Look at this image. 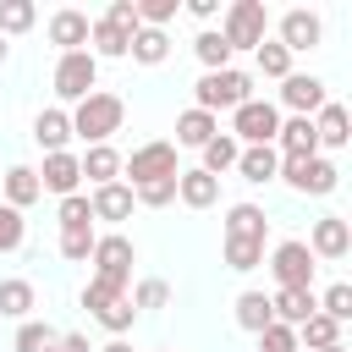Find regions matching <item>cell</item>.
Wrapping results in <instances>:
<instances>
[{
    "label": "cell",
    "instance_id": "8",
    "mask_svg": "<svg viewBox=\"0 0 352 352\" xmlns=\"http://www.w3.org/2000/svg\"><path fill=\"white\" fill-rule=\"evenodd\" d=\"M275 132H280V110H275L270 99H248V104L231 110V138H236L242 148L275 143Z\"/></svg>",
    "mask_w": 352,
    "mask_h": 352
},
{
    "label": "cell",
    "instance_id": "47",
    "mask_svg": "<svg viewBox=\"0 0 352 352\" xmlns=\"http://www.w3.org/2000/svg\"><path fill=\"white\" fill-rule=\"evenodd\" d=\"M94 352H132V341H116V336H110V341H104V346H94Z\"/></svg>",
    "mask_w": 352,
    "mask_h": 352
},
{
    "label": "cell",
    "instance_id": "48",
    "mask_svg": "<svg viewBox=\"0 0 352 352\" xmlns=\"http://www.w3.org/2000/svg\"><path fill=\"white\" fill-rule=\"evenodd\" d=\"M6 50H11V44H6V38H0V60H6Z\"/></svg>",
    "mask_w": 352,
    "mask_h": 352
},
{
    "label": "cell",
    "instance_id": "1",
    "mask_svg": "<svg viewBox=\"0 0 352 352\" xmlns=\"http://www.w3.org/2000/svg\"><path fill=\"white\" fill-rule=\"evenodd\" d=\"M264 236H270V220H264L258 204H231L226 209V242H220V253H226L231 270H258L264 264Z\"/></svg>",
    "mask_w": 352,
    "mask_h": 352
},
{
    "label": "cell",
    "instance_id": "36",
    "mask_svg": "<svg viewBox=\"0 0 352 352\" xmlns=\"http://www.w3.org/2000/svg\"><path fill=\"white\" fill-rule=\"evenodd\" d=\"M94 226H72V231H60V258H72V264H82L88 253H94Z\"/></svg>",
    "mask_w": 352,
    "mask_h": 352
},
{
    "label": "cell",
    "instance_id": "13",
    "mask_svg": "<svg viewBox=\"0 0 352 352\" xmlns=\"http://www.w3.org/2000/svg\"><path fill=\"white\" fill-rule=\"evenodd\" d=\"M314 138H319V148H346L352 143V116H346V104H336V99H324L314 116Z\"/></svg>",
    "mask_w": 352,
    "mask_h": 352
},
{
    "label": "cell",
    "instance_id": "18",
    "mask_svg": "<svg viewBox=\"0 0 352 352\" xmlns=\"http://www.w3.org/2000/svg\"><path fill=\"white\" fill-rule=\"evenodd\" d=\"M88 28H94V22H88L82 11H72V6H66V11H55V16H50V44H55L60 55L88 50Z\"/></svg>",
    "mask_w": 352,
    "mask_h": 352
},
{
    "label": "cell",
    "instance_id": "23",
    "mask_svg": "<svg viewBox=\"0 0 352 352\" xmlns=\"http://www.w3.org/2000/svg\"><path fill=\"white\" fill-rule=\"evenodd\" d=\"M77 165H82V176H88L94 187H104V182H121V154H116L110 143H94L88 154H77Z\"/></svg>",
    "mask_w": 352,
    "mask_h": 352
},
{
    "label": "cell",
    "instance_id": "16",
    "mask_svg": "<svg viewBox=\"0 0 352 352\" xmlns=\"http://www.w3.org/2000/svg\"><path fill=\"white\" fill-rule=\"evenodd\" d=\"M77 182H82V165H77V154H72V148L44 154V170H38V187H44V192L72 198V192H77Z\"/></svg>",
    "mask_w": 352,
    "mask_h": 352
},
{
    "label": "cell",
    "instance_id": "7",
    "mask_svg": "<svg viewBox=\"0 0 352 352\" xmlns=\"http://www.w3.org/2000/svg\"><path fill=\"white\" fill-rule=\"evenodd\" d=\"M280 182H286L292 192L324 198V192H336V187H341V170H336V160L308 154V160H280Z\"/></svg>",
    "mask_w": 352,
    "mask_h": 352
},
{
    "label": "cell",
    "instance_id": "11",
    "mask_svg": "<svg viewBox=\"0 0 352 352\" xmlns=\"http://www.w3.org/2000/svg\"><path fill=\"white\" fill-rule=\"evenodd\" d=\"M182 165H176V143H143V148H132V160H121V176H132L126 187H143V182H165V176H176Z\"/></svg>",
    "mask_w": 352,
    "mask_h": 352
},
{
    "label": "cell",
    "instance_id": "22",
    "mask_svg": "<svg viewBox=\"0 0 352 352\" xmlns=\"http://www.w3.org/2000/svg\"><path fill=\"white\" fill-rule=\"evenodd\" d=\"M214 132H220V116H209V110H182L176 116V143L182 148H204Z\"/></svg>",
    "mask_w": 352,
    "mask_h": 352
},
{
    "label": "cell",
    "instance_id": "39",
    "mask_svg": "<svg viewBox=\"0 0 352 352\" xmlns=\"http://www.w3.org/2000/svg\"><path fill=\"white\" fill-rule=\"evenodd\" d=\"M319 314H330L336 324H346V319H352V286H346V280H336V286L319 297Z\"/></svg>",
    "mask_w": 352,
    "mask_h": 352
},
{
    "label": "cell",
    "instance_id": "6",
    "mask_svg": "<svg viewBox=\"0 0 352 352\" xmlns=\"http://www.w3.org/2000/svg\"><path fill=\"white\" fill-rule=\"evenodd\" d=\"M82 308H88V314H94L116 341H121V336L132 330V319H138L132 297H126V292H116V286H104V280H88V286H82Z\"/></svg>",
    "mask_w": 352,
    "mask_h": 352
},
{
    "label": "cell",
    "instance_id": "34",
    "mask_svg": "<svg viewBox=\"0 0 352 352\" xmlns=\"http://www.w3.org/2000/svg\"><path fill=\"white\" fill-rule=\"evenodd\" d=\"M253 60H258V72H264V77H275V82H286V77H292V55H286L275 38H264V44L253 50Z\"/></svg>",
    "mask_w": 352,
    "mask_h": 352
},
{
    "label": "cell",
    "instance_id": "38",
    "mask_svg": "<svg viewBox=\"0 0 352 352\" xmlns=\"http://www.w3.org/2000/svg\"><path fill=\"white\" fill-rule=\"evenodd\" d=\"M182 176V170H176ZM176 176H165V182H143V187H132V198L143 204V209H165L170 198H176Z\"/></svg>",
    "mask_w": 352,
    "mask_h": 352
},
{
    "label": "cell",
    "instance_id": "2",
    "mask_svg": "<svg viewBox=\"0 0 352 352\" xmlns=\"http://www.w3.org/2000/svg\"><path fill=\"white\" fill-rule=\"evenodd\" d=\"M66 116H72V138H82V143L94 148V143H110V138L121 132V121H126V99L94 88V94H88L77 110H66Z\"/></svg>",
    "mask_w": 352,
    "mask_h": 352
},
{
    "label": "cell",
    "instance_id": "21",
    "mask_svg": "<svg viewBox=\"0 0 352 352\" xmlns=\"http://www.w3.org/2000/svg\"><path fill=\"white\" fill-rule=\"evenodd\" d=\"M270 314H275V324H302L308 314H319V297L314 292H270Z\"/></svg>",
    "mask_w": 352,
    "mask_h": 352
},
{
    "label": "cell",
    "instance_id": "5",
    "mask_svg": "<svg viewBox=\"0 0 352 352\" xmlns=\"http://www.w3.org/2000/svg\"><path fill=\"white\" fill-rule=\"evenodd\" d=\"M264 33H270V11H264V0H231V6H226L220 38L231 44V55H236V50H258Z\"/></svg>",
    "mask_w": 352,
    "mask_h": 352
},
{
    "label": "cell",
    "instance_id": "41",
    "mask_svg": "<svg viewBox=\"0 0 352 352\" xmlns=\"http://www.w3.org/2000/svg\"><path fill=\"white\" fill-rule=\"evenodd\" d=\"M72 226H94L88 192H72V198H60V231H72Z\"/></svg>",
    "mask_w": 352,
    "mask_h": 352
},
{
    "label": "cell",
    "instance_id": "15",
    "mask_svg": "<svg viewBox=\"0 0 352 352\" xmlns=\"http://www.w3.org/2000/svg\"><path fill=\"white\" fill-rule=\"evenodd\" d=\"M324 99H330V94H324V82H319V77H308V72H292V77L280 82V104H286L292 116H314Z\"/></svg>",
    "mask_w": 352,
    "mask_h": 352
},
{
    "label": "cell",
    "instance_id": "46",
    "mask_svg": "<svg viewBox=\"0 0 352 352\" xmlns=\"http://www.w3.org/2000/svg\"><path fill=\"white\" fill-rule=\"evenodd\" d=\"M187 11H192V16H204V22H209V16H214V11H220V0H187Z\"/></svg>",
    "mask_w": 352,
    "mask_h": 352
},
{
    "label": "cell",
    "instance_id": "28",
    "mask_svg": "<svg viewBox=\"0 0 352 352\" xmlns=\"http://www.w3.org/2000/svg\"><path fill=\"white\" fill-rule=\"evenodd\" d=\"M236 154H242V143H236L231 132H214V138L204 143V165H198V170H209V176L220 182L226 170H236Z\"/></svg>",
    "mask_w": 352,
    "mask_h": 352
},
{
    "label": "cell",
    "instance_id": "33",
    "mask_svg": "<svg viewBox=\"0 0 352 352\" xmlns=\"http://www.w3.org/2000/svg\"><path fill=\"white\" fill-rule=\"evenodd\" d=\"M50 346H55V330H50L44 319H22V324H16L11 352H50Z\"/></svg>",
    "mask_w": 352,
    "mask_h": 352
},
{
    "label": "cell",
    "instance_id": "9",
    "mask_svg": "<svg viewBox=\"0 0 352 352\" xmlns=\"http://www.w3.org/2000/svg\"><path fill=\"white\" fill-rule=\"evenodd\" d=\"M270 270H275V292H314V253L308 242H275L270 253Z\"/></svg>",
    "mask_w": 352,
    "mask_h": 352
},
{
    "label": "cell",
    "instance_id": "25",
    "mask_svg": "<svg viewBox=\"0 0 352 352\" xmlns=\"http://www.w3.org/2000/svg\"><path fill=\"white\" fill-rule=\"evenodd\" d=\"M341 330H346V324H336L330 314H308V319L297 324V346H308V352H324V346H341Z\"/></svg>",
    "mask_w": 352,
    "mask_h": 352
},
{
    "label": "cell",
    "instance_id": "10",
    "mask_svg": "<svg viewBox=\"0 0 352 352\" xmlns=\"http://www.w3.org/2000/svg\"><path fill=\"white\" fill-rule=\"evenodd\" d=\"M94 88H99V60H94L88 50H72V55L55 60V94H60V99L82 104Z\"/></svg>",
    "mask_w": 352,
    "mask_h": 352
},
{
    "label": "cell",
    "instance_id": "45",
    "mask_svg": "<svg viewBox=\"0 0 352 352\" xmlns=\"http://www.w3.org/2000/svg\"><path fill=\"white\" fill-rule=\"evenodd\" d=\"M50 352H94V346H88V336H77V330H72V336H55V346H50Z\"/></svg>",
    "mask_w": 352,
    "mask_h": 352
},
{
    "label": "cell",
    "instance_id": "37",
    "mask_svg": "<svg viewBox=\"0 0 352 352\" xmlns=\"http://www.w3.org/2000/svg\"><path fill=\"white\" fill-rule=\"evenodd\" d=\"M22 236H28V220H22V209L0 204V253H16V248H22Z\"/></svg>",
    "mask_w": 352,
    "mask_h": 352
},
{
    "label": "cell",
    "instance_id": "40",
    "mask_svg": "<svg viewBox=\"0 0 352 352\" xmlns=\"http://www.w3.org/2000/svg\"><path fill=\"white\" fill-rule=\"evenodd\" d=\"M182 0H138V28H165Z\"/></svg>",
    "mask_w": 352,
    "mask_h": 352
},
{
    "label": "cell",
    "instance_id": "44",
    "mask_svg": "<svg viewBox=\"0 0 352 352\" xmlns=\"http://www.w3.org/2000/svg\"><path fill=\"white\" fill-rule=\"evenodd\" d=\"M99 22H110V28H121V33H138V0H110V11H104Z\"/></svg>",
    "mask_w": 352,
    "mask_h": 352
},
{
    "label": "cell",
    "instance_id": "20",
    "mask_svg": "<svg viewBox=\"0 0 352 352\" xmlns=\"http://www.w3.org/2000/svg\"><path fill=\"white\" fill-rule=\"evenodd\" d=\"M236 170H242V182H253V187H264V182H275V176H280V154H275V143H258V148H242V154H236Z\"/></svg>",
    "mask_w": 352,
    "mask_h": 352
},
{
    "label": "cell",
    "instance_id": "26",
    "mask_svg": "<svg viewBox=\"0 0 352 352\" xmlns=\"http://www.w3.org/2000/svg\"><path fill=\"white\" fill-rule=\"evenodd\" d=\"M33 308H38V292H33V280H22V275L0 280V314H6V319H16V324H22Z\"/></svg>",
    "mask_w": 352,
    "mask_h": 352
},
{
    "label": "cell",
    "instance_id": "24",
    "mask_svg": "<svg viewBox=\"0 0 352 352\" xmlns=\"http://www.w3.org/2000/svg\"><path fill=\"white\" fill-rule=\"evenodd\" d=\"M176 198H182L187 209H209V204L220 198V182H214L209 170H182V176H176Z\"/></svg>",
    "mask_w": 352,
    "mask_h": 352
},
{
    "label": "cell",
    "instance_id": "32",
    "mask_svg": "<svg viewBox=\"0 0 352 352\" xmlns=\"http://www.w3.org/2000/svg\"><path fill=\"white\" fill-rule=\"evenodd\" d=\"M236 324H242V330H253V336H258V330H270V324H275L270 297H264V292H242V297H236Z\"/></svg>",
    "mask_w": 352,
    "mask_h": 352
},
{
    "label": "cell",
    "instance_id": "12",
    "mask_svg": "<svg viewBox=\"0 0 352 352\" xmlns=\"http://www.w3.org/2000/svg\"><path fill=\"white\" fill-rule=\"evenodd\" d=\"M319 38H324V22H319L314 11H302V6H292V11L280 16V38H275V44H280L286 55H297V50H314Z\"/></svg>",
    "mask_w": 352,
    "mask_h": 352
},
{
    "label": "cell",
    "instance_id": "31",
    "mask_svg": "<svg viewBox=\"0 0 352 352\" xmlns=\"http://www.w3.org/2000/svg\"><path fill=\"white\" fill-rule=\"evenodd\" d=\"M192 55L204 60V72H226V66H231V44L220 38V28H204V33L192 38Z\"/></svg>",
    "mask_w": 352,
    "mask_h": 352
},
{
    "label": "cell",
    "instance_id": "42",
    "mask_svg": "<svg viewBox=\"0 0 352 352\" xmlns=\"http://www.w3.org/2000/svg\"><path fill=\"white\" fill-rule=\"evenodd\" d=\"M126 297H132V308H165L170 302V286L165 280H138Z\"/></svg>",
    "mask_w": 352,
    "mask_h": 352
},
{
    "label": "cell",
    "instance_id": "30",
    "mask_svg": "<svg viewBox=\"0 0 352 352\" xmlns=\"http://www.w3.org/2000/svg\"><path fill=\"white\" fill-rule=\"evenodd\" d=\"M88 44H94V50H88L94 60H121L126 44H132V33H121V28H110V22H94V28H88Z\"/></svg>",
    "mask_w": 352,
    "mask_h": 352
},
{
    "label": "cell",
    "instance_id": "3",
    "mask_svg": "<svg viewBox=\"0 0 352 352\" xmlns=\"http://www.w3.org/2000/svg\"><path fill=\"white\" fill-rule=\"evenodd\" d=\"M192 110H209V116H220V110H236V104H248L253 99V77L248 72H236V66H226V72H204L198 82H192Z\"/></svg>",
    "mask_w": 352,
    "mask_h": 352
},
{
    "label": "cell",
    "instance_id": "35",
    "mask_svg": "<svg viewBox=\"0 0 352 352\" xmlns=\"http://www.w3.org/2000/svg\"><path fill=\"white\" fill-rule=\"evenodd\" d=\"M33 22H38L33 0H0V38H6V33H28Z\"/></svg>",
    "mask_w": 352,
    "mask_h": 352
},
{
    "label": "cell",
    "instance_id": "43",
    "mask_svg": "<svg viewBox=\"0 0 352 352\" xmlns=\"http://www.w3.org/2000/svg\"><path fill=\"white\" fill-rule=\"evenodd\" d=\"M258 352H302V346H297L292 324H270V330H258Z\"/></svg>",
    "mask_w": 352,
    "mask_h": 352
},
{
    "label": "cell",
    "instance_id": "14",
    "mask_svg": "<svg viewBox=\"0 0 352 352\" xmlns=\"http://www.w3.org/2000/svg\"><path fill=\"white\" fill-rule=\"evenodd\" d=\"M308 253H314V258H346V253H352V226H346L341 214H324V220H314Z\"/></svg>",
    "mask_w": 352,
    "mask_h": 352
},
{
    "label": "cell",
    "instance_id": "29",
    "mask_svg": "<svg viewBox=\"0 0 352 352\" xmlns=\"http://www.w3.org/2000/svg\"><path fill=\"white\" fill-rule=\"evenodd\" d=\"M33 198H44L38 170H33V165H11V170H6V204H11V209H28Z\"/></svg>",
    "mask_w": 352,
    "mask_h": 352
},
{
    "label": "cell",
    "instance_id": "17",
    "mask_svg": "<svg viewBox=\"0 0 352 352\" xmlns=\"http://www.w3.org/2000/svg\"><path fill=\"white\" fill-rule=\"evenodd\" d=\"M132 187L126 182H104V187H94L88 192V209H94V220H110V226H121L126 214H132Z\"/></svg>",
    "mask_w": 352,
    "mask_h": 352
},
{
    "label": "cell",
    "instance_id": "49",
    "mask_svg": "<svg viewBox=\"0 0 352 352\" xmlns=\"http://www.w3.org/2000/svg\"><path fill=\"white\" fill-rule=\"evenodd\" d=\"M324 352H346V341H341V346H324Z\"/></svg>",
    "mask_w": 352,
    "mask_h": 352
},
{
    "label": "cell",
    "instance_id": "27",
    "mask_svg": "<svg viewBox=\"0 0 352 352\" xmlns=\"http://www.w3.org/2000/svg\"><path fill=\"white\" fill-rule=\"evenodd\" d=\"M126 55H132L138 66H160V60L170 55V33H165V28H138L132 44H126Z\"/></svg>",
    "mask_w": 352,
    "mask_h": 352
},
{
    "label": "cell",
    "instance_id": "19",
    "mask_svg": "<svg viewBox=\"0 0 352 352\" xmlns=\"http://www.w3.org/2000/svg\"><path fill=\"white\" fill-rule=\"evenodd\" d=\"M33 143H38L44 154H60V148L72 143V116H66L60 104L38 110V116H33Z\"/></svg>",
    "mask_w": 352,
    "mask_h": 352
},
{
    "label": "cell",
    "instance_id": "4",
    "mask_svg": "<svg viewBox=\"0 0 352 352\" xmlns=\"http://www.w3.org/2000/svg\"><path fill=\"white\" fill-rule=\"evenodd\" d=\"M88 264H94V280H104V286L126 292V286H132V264H138V248H132V236L110 231V236H94V253H88Z\"/></svg>",
    "mask_w": 352,
    "mask_h": 352
}]
</instances>
